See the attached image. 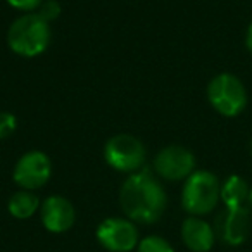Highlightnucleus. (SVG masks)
Segmentation results:
<instances>
[{
    "label": "nucleus",
    "instance_id": "nucleus-19",
    "mask_svg": "<svg viewBox=\"0 0 252 252\" xmlns=\"http://www.w3.org/2000/svg\"><path fill=\"white\" fill-rule=\"evenodd\" d=\"M247 207H249V211L252 213V189H251V192H249V200H247Z\"/></svg>",
    "mask_w": 252,
    "mask_h": 252
},
{
    "label": "nucleus",
    "instance_id": "nucleus-8",
    "mask_svg": "<svg viewBox=\"0 0 252 252\" xmlns=\"http://www.w3.org/2000/svg\"><path fill=\"white\" fill-rule=\"evenodd\" d=\"M154 169L168 182L187 180L195 169V156L182 145H168L154 158Z\"/></svg>",
    "mask_w": 252,
    "mask_h": 252
},
{
    "label": "nucleus",
    "instance_id": "nucleus-11",
    "mask_svg": "<svg viewBox=\"0 0 252 252\" xmlns=\"http://www.w3.org/2000/svg\"><path fill=\"white\" fill-rule=\"evenodd\" d=\"M182 240L192 252H209L214 247L216 233L206 220L199 216H189L182 224Z\"/></svg>",
    "mask_w": 252,
    "mask_h": 252
},
{
    "label": "nucleus",
    "instance_id": "nucleus-1",
    "mask_svg": "<svg viewBox=\"0 0 252 252\" xmlns=\"http://www.w3.org/2000/svg\"><path fill=\"white\" fill-rule=\"evenodd\" d=\"M119 206L128 220L140 224L158 223L168 206L161 182L147 171H137L125 180L119 190Z\"/></svg>",
    "mask_w": 252,
    "mask_h": 252
},
{
    "label": "nucleus",
    "instance_id": "nucleus-4",
    "mask_svg": "<svg viewBox=\"0 0 252 252\" xmlns=\"http://www.w3.org/2000/svg\"><path fill=\"white\" fill-rule=\"evenodd\" d=\"M207 100L221 116L233 118L247 105V90L235 74L221 73L207 85Z\"/></svg>",
    "mask_w": 252,
    "mask_h": 252
},
{
    "label": "nucleus",
    "instance_id": "nucleus-3",
    "mask_svg": "<svg viewBox=\"0 0 252 252\" xmlns=\"http://www.w3.org/2000/svg\"><path fill=\"white\" fill-rule=\"evenodd\" d=\"M221 183L211 171H193L185 180L182 190V206L190 216H206L216 209Z\"/></svg>",
    "mask_w": 252,
    "mask_h": 252
},
{
    "label": "nucleus",
    "instance_id": "nucleus-14",
    "mask_svg": "<svg viewBox=\"0 0 252 252\" xmlns=\"http://www.w3.org/2000/svg\"><path fill=\"white\" fill-rule=\"evenodd\" d=\"M137 252H175V249L166 238L159 237V235H149L140 240Z\"/></svg>",
    "mask_w": 252,
    "mask_h": 252
},
{
    "label": "nucleus",
    "instance_id": "nucleus-12",
    "mask_svg": "<svg viewBox=\"0 0 252 252\" xmlns=\"http://www.w3.org/2000/svg\"><path fill=\"white\" fill-rule=\"evenodd\" d=\"M249 192L251 187L247 185L242 176L231 175L221 183L220 197L226 209H237V207H247Z\"/></svg>",
    "mask_w": 252,
    "mask_h": 252
},
{
    "label": "nucleus",
    "instance_id": "nucleus-7",
    "mask_svg": "<svg viewBox=\"0 0 252 252\" xmlns=\"http://www.w3.org/2000/svg\"><path fill=\"white\" fill-rule=\"evenodd\" d=\"M52 175V162L45 152L32 151L23 154L18 159L12 171L14 183L21 190H38L50 180Z\"/></svg>",
    "mask_w": 252,
    "mask_h": 252
},
{
    "label": "nucleus",
    "instance_id": "nucleus-17",
    "mask_svg": "<svg viewBox=\"0 0 252 252\" xmlns=\"http://www.w3.org/2000/svg\"><path fill=\"white\" fill-rule=\"evenodd\" d=\"M43 0H7V4L11 5L16 11H23V12H33L38 11V7L42 5Z\"/></svg>",
    "mask_w": 252,
    "mask_h": 252
},
{
    "label": "nucleus",
    "instance_id": "nucleus-5",
    "mask_svg": "<svg viewBox=\"0 0 252 252\" xmlns=\"http://www.w3.org/2000/svg\"><path fill=\"white\" fill-rule=\"evenodd\" d=\"M104 159L112 169L121 173H137L145 162V147L137 137L119 133L105 142Z\"/></svg>",
    "mask_w": 252,
    "mask_h": 252
},
{
    "label": "nucleus",
    "instance_id": "nucleus-15",
    "mask_svg": "<svg viewBox=\"0 0 252 252\" xmlns=\"http://www.w3.org/2000/svg\"><path fill=\"white\" fill-rule=\"evenodd\" d=\"M18 126V119L12 112L0 111V140H5L16 131Z\"/></svg>",
    "mask_w": 252,
    "mask_h": 252
},
{
    "label": "nucleus",
    "instance_id": "nucleus-2",
    "mask_svg": "<svg viewBox=\"0 0 252 252\" xmlns=\"http://www.w3.org/2000/svg\"><path fill=\"white\" fill-rule=\"evenodd\" d=\"M52 32L50 25L36 12L19 16L7 32V45L14 54L21 57H36L43 54L50 45Z\"/></svg>",
    "mask_w": 252,
    "mask_h": 252
},
{
    "label": "nucleus",
    "instance_id": "nucleus-18",
    "mask_svg": "<svg viewBox=\"0 0 252 252\" xmlns=\"http://www.w3.org/2000/svg\"><path fill=\"white\" fill-rule=\"evenodd\" d=\"M245 47H247V50L252 54V23L249 25L247 33H245Z\"/></svg>",
    "mask_w": 252,
    "mask_h": 252
},
{
    "label": "nucleus",
    "instance_id": "nucleus-10",
    "mask_svg": "<svg viewBox=\"0 0 252 252\" xmlns=\"http://www.w3.org/2000/svg\"><path fill=\"white\" fill-rule=\"evenodd\" d=\"M40 218L47 231L50 233H64L71 230L76 220L74 207L66 197L50 195L40 206Z\"/></svg>",
    "mask_w": 252,
    "mask_h": 252
},
{
    "label": "nucleus",
    "instance_id": "nucleus-13",
    "mask_svg": "<svg viewBox=\"0 0 252 252\" xmlns=\"http://www.w3.org/2000/svg\"><path fill=\"white\" fill-rule=\"evenodd\" d=\"M40 199L30 190H19L12 193L7 202V211L16 220H28L40 209Z\"/></svg>",
    "mask_w": 252,
    "mask_h": 252
},
{
    "label": "nucleus",
    "instance_id": "nucleus-9",
    "mask_svg": "<svg viewBox=\"0 0 252 252\" xmlns=\"http://www.w3.org/2000/svg\"><path fill=\"white\" fill-rule=\"evenodd\" d=\"M214 233L223 244L230 247L242 245L251 233V211L249 207H237L220 213L214 221Z\"/></svg>",
    "mask_w": 252,
    "mask_h": 252
},
{
    "label": "nucleus",
    "instance_id": "nucleus-20",
    "mask_svg": "<svg viewBox=\"0 0 252 252\" xmlns=\"http://www.w3.org/2000/svg\"><path fill=\"white\" fill-rule=\"evenodd\" d=\"M251 154H252V140H251Z\"/></svg>",
    "mask_w": 252,
    "mask_h": 252
},
{
    "label": "nucleus",
    "instance_id": "nucleus-6",
    "mask_svg": "<svg viewBox=\"0 0 252 252\" xmlns=\"http://www.w3.org/2000/svg\"><path fill=\"white\" fill-rule=\"evenodd\" d=\"M98 244L107 252H131L140 244L137 223L128 218H107L95 231Z\"/></svg>",
    "mask_w": 252,
    "mask_h": 252
},
{
    "label": "nucleus",
    "instance_id": "nucleus-16",
    "mask_svg": "<svg viewBox=\"0 0 252 252\" xmlns=\"http://www.w3.org/2000/svg\"><path fill=\"white\" fill-rule=\"evenodd\" d=\"M36 14L42 19H45L47 23L54 21L61 16V5L57 0H43L42 5L38 7V12Z\"/></svg>",
    "mask_w": 252,
    "mask_h": 252
}]
</instances>
